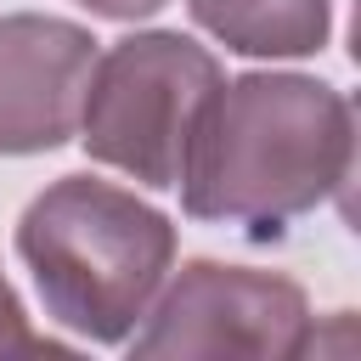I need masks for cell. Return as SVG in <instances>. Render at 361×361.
<instances>
[{"instance_id": "1", "label": "cell", "mask_w": 361, "mask_h": 361, "mask_svg": "<svg viewBox=\"0 0 361 361\" xmlns=\"http://www.w3.org/2000/svg\"><path fill=\"white\" fill-rule=\"evenodd\" d=\"M355 169V107L338 85L288 68H254L214 90L197 118L180 209L203 226H243L276 243L299 214L344 197Z\"/></svg>"}, {"instance_id": "2", "label": "cell", "mask_w": 361, "mask_h": 361, "mask_svg": "<svg viewBox=\"0 0 361 361\" xmlns=\"http://www.w3.org/2000/svg\"><path fill=\"white\" fill-rule=\"evenodd\" d=\"M175 220L102 175H56L17 214V259L45 316L85 344H124L175 271Z\"/></svg>"}, {"instance_id": "3", "label": "cell", "mask_w": 361, "mask_h": 361, "mask_svg": "<svg viewBox=\"0 0 361 361\" xmlns=\"http://www.w3.org/2000/svg\"><path fill=\"white\" fill-rule=\"evenodd\" d=\"M220 85L226 73L209 45L175 28H135L96 51L73 141L90 164H107L152 192H175L197 118Z\"/></svg>"}, {"instance_id": "4", "label": "cell", "mask_w": 361, "mask_h": 361, "mask_svg": "<svg viewBox=\"0 0 361 361\" xmlns=\"http://www.w3.org/2000/svg\"><path fill=\"white\" fill-rule=\"evenodd\" d=\"M316 316L293 276L226 265V259H186L152 293L147 316L124 338L141 361H180V355H248V361H299L310 355Z\"/></svg>"}, {"instance_id": "5", "label": "cell", "mask_w": 361, "mask_h": 361, "mask_svg": "<svg viewBox=\"0 0 361 361\" xmlns=\"http://www.w3.org/2000/svg\"><path fill=\"white\" fill-rule=\"evenodd\" d=\"M102 39L51 11L0 17V158L56 152L79 135V107Z\"/></svg>"}, {"instance_id": "6", "label": "cell", "mask_w": 361, "mask_h": 361, "mask_svg": "<svg viewBox=\"0 0 361 361\" xmlns=\"http://www.w3.org/2000/svg\"><path fill=\"white\" fill-rule=\"evenodd\" d=\"M192 23L254 62H299L333 39V0H186Z\"/></svg>"}, {"instance_id": "7", "label": "cell", "mask_w": 361, "mask_h": 361, "mask_svg": "<svg viewBox=\"0 0 361 361\" xmlns=\"http://www.w3.org/2000/svg\"><path fill=\"white\" fill-rule=\"evenodd\" d=\"M62 350H68L62 338L28 327V310H23L17 288H11L6 271H0V355H62Z\"/></svg>"}, {"instance_id": "8", "label": "cell", "mask_w": 361, "mask_h": 361, "mask_svg": "<svg viewBox=\"0 0 361 361\" xmlns=\"http://www.w3.org/2000/svg\"><path fill=\"white\" fill-rule=\"evenodd\" d=\"M73 6H85L90 17H107V23H141V17L164 11L169 0H73Z\"/></svg>"}]
</instances>
